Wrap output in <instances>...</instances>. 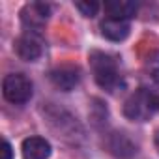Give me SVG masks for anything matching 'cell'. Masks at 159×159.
<instances>
[{"label":"cell","instance_id":"6da1fadb","mask_svg":"<svg viewBox=\"0 0 159 159\" xmlns=\"http://www.w3.org/2000/svg\"><path fill=\"white\" fill-rule=\"evenodd\" d=\"M90 66H92V71H94L96 83L103 90L116 92L118 88L124 86V81H122V75L118 71V64H116L114 56H111L107 52L94 51L90 54Z\"/></svg>","mask_w":159,"mask_h":159},{"label":"cell","instance_id":"7a4b0ae2","mask_svg":"<svg viewBox=\"0 0 159 159\" xmlns=\"http://www.w3.org/2000/svg\"><path fill=\"white\" fill-rule=\"evenodd\" d=\"M155 109H157V96L150 94L146 88H139L127 98L124 105V114L131 122H146L152 118Z\"/></svg>","mask_w":159,"mask_h":159},{"label":"cell","instance_id":"3957f363","mask_svg":"<svg viewBox=\"0 0 159 159\" xmlns=\"http://www.w3.org/2000/svg\"><path fill=\"white\" fill-rule=\"evenodd\" d=\"M32 81L25 73H10L4 77L2 83V94L6 101L13 105H25L32 98Z\"/></svg>","mask_w":159,"mask_h":159},{"label":"cell","instance_id":"277c9868","mask_svg":"<svg viewBox=\"0 0 159 159\" xmlns=\"http://www.w3.org/2000/svg\"><path fill=\"white\" fill-rule=\"evenodd\" d=\"M49 15H51V6L43 2H30L21 10L23 26L28 32H36V34H39V30L45 26Z\"/></svg>","mask_w":159,"mask_h":159},{"label":"cell","instance_id":"5b68a950","mask_svg":"<svg viewBox=\"0 0 159 159\" xmlns=\"http://www.w3.org/2000/svg\"><path fill=\"white\" fill-rule=\"evenodd\" d=\"M15 51L17 56L25 62H36L41 54H43V41L39 38V34L36 32H25L17 38L15 41Z\"/></svg>","mask_w":159,"mask_h":159},{"label":"cell","instance_id":"8992f818","mask_svg":"<svg viewBox=\"0 0 159 159\" xmlns=\"http://www.w3.org/2000/svg\"><path fill=\"white\" fill-rule=\"evenodd\" d=\"M107 148L118 159H131L137 153V144L125 133H118V131L107 137Z\"/></svg>","mask_w":159,"mask_h":159},{"label":"cell","instance_id":"52a82bcc","mask_svg":"<svg viewBox=\"0 0 159 159\" xmlns=\"http://www.w3.org/2000/svg\"><path fill=\"white\" fill-rule=\"evenodd\" d=\"M79 81H81V73L73 66H62L51 71V83L62 92H71L79 84Z\"/></svg>","mask_w":159,"mask_h":159},{"label":"cell","instance_id":"ba28073f","mask_svg":"<svg viewBox=\"0 0 159 159\" xmlns=\"http://www.w3.org/2000/svg\"><path fill=\"white\" fill-rule=\"evenodd\" d=\"M21 153H23V159H49L51 144L43 137H28L23 140Z\"/></svg>","mask_w":159,"mask_h":159},{"label":"cell","instance_id":"9c48e42d","mask_svg":"<svg viewBox=\"0 0 159 159\" xmlns=\"http://www.w3.org/2000/svg\"><path fill=\"white\" fill-rule=\"evenodd\" d=\"M103 8H105L109 17L129 21V19H133L137 15L139 4L131 2V0H107V2L103 4Z\"/></svg>","mask_w":159,"mask_h":159},{"label":"cell","instance_id":"30bf717a","mask_svg":"<svg viewBox=\"0 0 159 159\" xmlns=\"http://www.w3.org/2000/svg\"><path fill=\"white\" fill-rule=\"evenodd\" d=\"M101 34L111 41H124L129 36V21L107 17L101 23Z\"/></svg>","mask_w":159,"mask_h":159},{"label":"cell","instance_id":"8fae6325","mask_svg":"<svg viewBox=\"0 0 159 159\" xmlns=\"http://www.w3.org/2000/svg\"><path fill=\"white\" fill-rule=\"evenodd\" d=\"M75 8L81 11L84 17H96V13L99 10V4L98 2H77Z\"/></svg>","mask_w":159,"mask_h":159},{"label":"cell","instance_id":"7c38bea8","mask_svg":"<svg viewBox=\"0 0 159 159\" xmlns=\"http://www.w3.org/2000/svg\"><path fill=\"white\" fill-rule=\"evenodd\" d=\"M148 71H150L152 79L159 84V58H152V60L148 62Z\"/></svg>","mask_w":159,"mask_h":159},{"label":"cell","instance_id":"4fadbf2b","mask_svg":"<svg viewBox=\"0 0 159 159\" xmlns=\"http://www.w3.org/2000/svg\"><path fill=\"white\" fill-rule=\"evenodd\" d=\"M13 157V152H11V144L8 140H4L2 144V159H11Z\"/></svg>","mask_w":159,"mask_h":159},{"label":"cell","instance_id":"5bb4252c","mask_svg":"<svg viewBox=\"0 0 159 159\" xmlns=\"http://www.w3.org/2000/svg\"><path fill=\"white\" fill-rule=\"evenodd\" d=\"M155 146H157V150H159V131L155 133Z\"/></svg>","mask_w":159,"mask_h":159},{"label":"cell","instance_id":"9a60e30c","mask_svg":"<svg viewBox=\"0 0 159 159\" xmlns=\"http://www.w3.org/2000/svg\"><path fill=\"white\" fill-rule=\"evenodd\" d=\"M157 109H159V96H157Z\"/></svg>","mask_w":159,"mask_h":159}]
</instances>
